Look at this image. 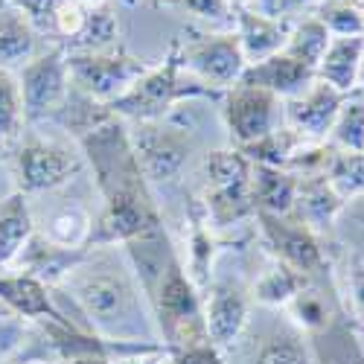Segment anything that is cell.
I'll return each mask as SVG.
<instances>
[{
	"instance_id": "cell-20",
	"label": "cell",
	"mask_w": 364,
	"mask_h": 364,
	"mask_svg": "<svg viewBox=\"0 0 364 364\" xmlns=\"http://www.w3.org/2000/svg\"><path fill=\"white\" fill-rule=\"evenodd\" d=\"M251 207L254 213L289 216L297 198V175L280 166H257L251 164Z\"/></svg>"
},
{
	"instance_id": "cell-2",
	"label": "cell",
	"mask_w": 364,
	"mask_h": 364,
	"mask_svg": "<svg viewBox=\"0 0 364 364\" xmlns=\"http://www.w3.org/2000/svg\"><path fill=\"white\" fill-rule=\"evenodd\" d=\"M55 291L70 297L79 312V326L97 332L100 338L126 344H161L151 306L119 245L87 248L85 259Z\"/></svg>"
},
{
	"instance_id": "cell-24",
	"label": "cell",
	"mask_w": 364,
	"mask_h": 364,
	"mask_svg": "<svg viewBox=\"0 0 364 364\" xmlns=\"http://www.w3.org/2000/svg\"><path fill=\"white\" fill-rule=\"evenodd\" d=\"M36 53H38V29L15 9L0 12V68L18 73Z\"/></svg>"
},
{
	"instance_id": "cell-33",
	"label": "cell",
	"mask_w": 364,
	"mask_h": 364,
	"mask_svg": "<svg viewBox=\"0 0 364 364\" xmlns=\"http://www.w3.org/2000/svg\"><path fill=\"white\" fill-rule=\"evenodd\" d=\"M309 15H315L329 29L332 38L364 36V12L355 9L350 0H321Z\"/></svg>"
},
{
	"instance_id": "cell-47",
	"label": "cell",
	"mask_w": 364,
	"mask_h": 364,
	"mask_svg": "<svg viewBox=\"0 0 364 364\" xmlns=\"http://www.w3.org/2000/svg\"><path fill=\"white\" fill-rule=\"evenodd\" d=\"M4 312H9V309H6V306H4V303H0V315H4Z\"/></svg>"
},
{
	"instance_id": "cell-12",
	"label": "cell",
	"mask_w": 364,
	"mask_h": 364,
	"mask_svg": "<svg viewBox=\"0 0 364 364\" xmlns=\"http://www.w3.org/2000/svg\"><path fill=\"white\" fill-rule=\"evenodd\" d=\"M222 126L228 132V140L233 149H242L248 143L262 140L265 134L277 132L283 123V100L268 94L262 87L236 82L228 87L219 100Z\"/></svg>"
},
{
	"instance_id": "cell-34",
	"label": "cell",
	"mask_w": 364,
	"mask_h": 364,
	"mask_svg": "<svg viewBox=\"0 0 364 364\" xmlns=\"http://www.w3.org/2000/svg\"><path fill=\"white\" fill-rule=\"evenodd\" d=\"M341 306L347 312V318H353L355 326H364V259L361 257H350L344 277L336 283Z\"/></svg>"
},
{
	"instance_id": "cell-35",
	"label": "cell",
	"mask_w": 364,
	"mask_h": 364,
	"mask_svg": "<svg viewBox=\"0 0 364 364\" xmlns=\"http://www.w3.org/2000/svg\"><path fill=\"white\" fill-rule=\"evenodd\" d=\"M87 21V9L79 4V0H62L53 15V26H50V36L55 38V44L68 47L70 41H76V36L82 33V26Z\"/></svg>"
},
{
	"instance_id": "cell-32",
	"label": "cell",
	"mask_w": 364,
	"mask_h": 364,
	"mask_svg": "<svg viewBox=\"0 0 364 364\" xmlns=\"http://www.w3.org/2000/svg\"><path fill=\"white\" fill-rule=\"evenodd\" d=\"M326 178L332 190L344 201H355L364 196V151H332L326 166Z\"/></svg>"
},
{
	"instance_id": "cell-28",
	"label": "cell",
	"mask_w": 364,
	"mask_h": 364,
	"mask_svg": "<svg viewBox=\"0 0 364 364\" xmlns=\"http://www.w3.org/2000/svg\"><path fill=\"white\" fill-rule=\"evenodd\" d=\"M26 132L23 97L15 70L0 68V149H15Z\"/></svg>"
},
{
	"instance_id": "cell-5",
	"label": "cell",
	"mask_w": 364,
	"mask_h": 364,
	"mask_svg": "<svg viewBox=\"0 0 364 364\" xmlns=\"http://www.w3.org/2000/svg\"><path fill=\"white\" fill-rule=\"evenodd\" d=\"M137 164L149 187H166L184 175L196 151V132L178 117V111L155 123H134L129 129Z\"/></svg>"
},
{
	"instance_id": "cell-25",
	"label": "cell",
	"mask_w": 364,
	"mask_h": 364,
	"mask_svg": "<svg viewBox=\"0 0 364 364\" xmlns=\"http://www.w3.org/2000/svg\"><path fill=\"white\" fill-rule=\"evenodd\" d=\"M36 228L62 248H87L94 233V216L82 204H62L44 219V225Z\"/></svg>"
},
{
	"instance_id": "cell-15",
	"label": "cell",
	"mask_w": 364,
	"mask_h": 364,
	"mask_svg": "<svg viewBox=\"0 0 364 364\" xmlns=\"http://www.w3.org/2000/svg\"><path fill=\"white\" fill-rule=\"evenodd\" d=\"M0 303L12 315L33 321V323H41V321L73 323L55 303V289H50L38 277L23 274V271H15V268L0 271Z\"/></svg>"
},
{
	"instance_id": "cell-11",
	"label": "cell",
	"mask_w": 364,
	"mask_h": 364,
	"mask_svg": "<svg viewBox=\"0 0 364 364\" xmlns=\"http://www.w3.org/2000/svg\"><path fill=\"white\" fill-rule=\"evenodd\" d=\"M18 85L23 97L26 126L58 117L73 90L70 70H68V50L62 44H53L50 50L36 53L18 70Z\"/></svg>"
},
{
	"instance_id": "cell-3",
	"label": "cell",
	"mask_w": 364,
	"mask_h": 364,
	"mask_svg": "<svg viewBox=\"0 0 364 364\" xmlns=\"http://www.w3.org/2000/svg\"><path fill=\"white\" fill-rule=\"evenodd\" d=\"M190 100H222L213 87L193 79L178 58V41L166 50L161 65H149L146 73L108 108L126 123H155L166 119L178 111V105H187Z\"/></svg>"
},
{
	"instance_id": "cell-36",
	"label": "cell",
	"mask_w": 364,
	"mask_h": 364,
	"mask_svg": "<svg viewBox=\"0 0 364 364\" xmlns=\"http://www.w3.org/2000/svg\"><path fill=\"white\" fill-rule=\"evenodd\" d=\"M175 4L190 12L196 21L213 26V29H230L233 26V4L230 0H175Z\"/></svg>"
},
{
	"instance_id": "cell-29",
	"label": "cell",
	"mask_w": 364,
	"mask_h": 364,
	"mask_svg": "<svg viewBox=\"0 0 364 364\" xmlns=\"http://www.w3.org/2000/svg\"><path fill=\"white\" fill-rule=\"evenodd\" d=\"M111 47H119V21L111 6H102V9H87V21L82 26V33L65 50L68 53H100Z\"/></svg>"
},
{
	"instance_id": "cell-13",
	"label": "cell",
	"mask_w": 364,
	"mask_h": 364,
	"mask_svg": "<svg viewBox=\"0 0 364 364\" xmlns=\"http://www.w3.org/2000/svg\"><path fill=\"white\" fill-rule=\"evenodd\" d=\"M201 294H204L207 338L222 353H230L254 315L251 291L236 283H228V280H210Z\"/></svg>"
},
{
	"instance_id": "cell-30",
	"label": "cell",
	"mask_w": 364,
	"mask_h": 364,
	"mask_svg": "<svg viewBox=\"0 0 364 364\" xmlns=\"http://www.w3.org/2000/svg\"><path fill=\"white\" fill-rule=\"evenodd\" d=\"M326 143L338 151H364V97L347 94Z\"/></svg>"
},
{
	"instance_id": "cell-39",
	"label": "cell",
	"mask_w": 364,
	"mask_h": 364,
	"mask_svg": "<svg viewBox=\"0 0 364 364\" xmlns=\"http://www.w3.org/2000/svg\"><path fill=\"white\" fill-rule=\"evenodd\" d=\"M111 364H169V350L164 344H146L126 355L111 358Z\"/></svg>"
},
{
	"instance_id": "cell-23",
	"label": "cell",
	"mask_w": 364,
	"mask_h": 364,
	"mask_svg": "<svg viewBox=\"0 0 364 364\" xmlns=\"http://www.w3.org/2000/svg\"><path fill=\"white\" fill-rule=\"evenodd\" d=\"M309 283V277H303L300 271L277 262V259H271L268 268H262L257 280L251 283V300H254V306L259 309H286L291 297Z\"/></svg>"
},
{
	"instance_id": "cell-4",
	"label": "cell",
	"mask_w": 364,
	"mask_h": 364,
	"mask_svg": "<svg viewBox=\"0 0 364 364\" xmlns=\"http://www.w3.org/2000/svg\"><path fill=\"white\" fill-rule=\"evenodd\" d=\"M201 198L198 207L216 236L254 222L251 207V161L239 149L225 146L207 151L201 161Z\"/></svg>"
},
{
	"instance_id": "cell-27",
	"label": "cell",
	"mask_w": 364,
	"mask_h": 364,
	"mask_svg": "<svg viewBox=\"0 0 364 364\" xmlns=\"http://www.w3.org/2000/svg\"><path fill=\"white\" fill-rule=\"evenodd\" d=\"M332 36L329 29L315 18V15H303V18H294L291 26H289V38H286V47L280 53H286L294 62L306 65V68H318V62L323 58L326 47H329Z\"/></svg>"
},
{
	"instance_id": "cell-42",
	"label": "cell",
	"mask_w": 364,
	"mask_h": 364,
	"mask_svg": "<svg viewBox=\"0 0 364 364\" xmlns=\"http://www.w3.org/2000/svg\"><path fill=\"white\" fill-rule=\"evenodd\" d=\"M251 9H259V12H265V15H274L277 0H254V6H251Z\"/></svg>"
},
{
	"instance_id": "cell-45",
	"label": "cell",
	"mask_w": 364,
	"mask_h": 364,
	"mask_svg": "<svg viewBox=\"0 0 364 364\" xmlns=\"http://www.w3.org/2000/svg\"><path fill=\"white\" fill-rule=\"evenodd\" d=\"M233 9H245V6H254V0H230Z\"/></svg>"
},
{
	"instance_id": "cell-22",
	"label": "cell",
	"mask_w": 364,
	"mask_h": 364,
	"mask_svg": "<svg viewBox=\"0 0 364 364\" xmlns=\"http://www.w3.org/2000/svg\"><path fill=\"white\" fill-rule=\"evenodd\" d=\"M361 55H364V36L332 38L323 58L315 68V79L332 85L336 90H341V94H355Z\"/></svg>"
},
{
	"instance_id": "cell-18",
	"label": "cell",
	"mask_w": 364,
	"mask_h": 364,
	"mask_svg": "<svg viewBox=\"0 0 364 364\" xmlns=\"http://www.w3.org/2000/svg\"><path fill=\"white\" fill-rule=\"evenodd\" d=\"M344 204L347 201L332 190L326 175H300L297 178V198H294L291 213L306 228H312L318 236L326 239L336 230Z\"/></svg>"
},
{
	"instance_id": "cell-48",
	"label": "cell",
	"mask_w": 364,
	"mask_h": 364,
	"mask_svg": "<svg viewBox=\"0 0 364 364\" xmlns=\"http://www.w3.org/2000/svg\"><path fill=\"white\" fill-rule=\"evenodd\" d=\"M158 4H175V0H158Z\"/></svg>"
},
{
	"instance_id": "cell-46",
	"label": "cell",
	"mask_w": 364,
	"mask_h": 364,
	"mask_svg": "<svg viewBox=\"0 0 364 364\" xmlns=\"http://www.w3.org/2000/svg\"><path fill=\"white\" fill-rule=\"evenodd\" d=\"M350 4H353L355 9H361V12H364V0H350Z\"/></svg>"
},
{
	"instance_id": "cell-10",
	"label": "cell",
	"mask_w": 364,
	"mask_h": 364,
	"mask_svg": "<svg viewBox=\"0 0 364 364\" xmlns=\"http://www.w3.org/2000/svg\"><path fill=\"white\" fill-rule=\"evenodd\" d=\"M146 62L129 53L123 44L100 53H68V70L73 90L87 100L111 105L146 73Z\"/></svg>"
},
{
	"instance_id": "cell-7",
	"label": "cell",
	"mask_w": 364,
	"mask_h": 364,
	"mask_svg": "<svg viewBox=\"0 0 364 364\" xmlns=\"http://www.w3.org/2000/svg\"><path fill=\"white\" fill-rule=\"evenodd\" d=\"M254 225H257L259 242L265 245L271 259L300 271V274L309 277V280H329L332 277L326 239L318 236L312 228H306L294 213H289V216L254 213Z\"/></svg>"
},
{
	"instance_id": "cell-17",
	"label": "cell",
	"mask_w": 364,
	"mask_h": 364,
	"mask_svg": "<svg viewBox=\"0 0 364 364\" xmlns=\"http://www.w3.org/2000/svg\"><path fill=\"white\" fill-rule=\"evenodd\" d=\"M85 254H87V248H62V245H55V242H50L36 228V233L29 236V242L23 245V251H21V257L15 259L12 268L38 277L50 289H58L62 280L85 259Z\"/></svg>"
},
{
	"instance_id": "cell-26",
	"label": "cell",
	"mask_w": 364,
	"mask_h": 364,
	"mask_svg": "<svg viewBox=\"0 0 364 364\" xmlns=\"http://www.w3.org/2000/svg\"><path fill=\"white\" fill-rule=\"evenodd\" d=\"M318 364H364V350L355 336V323L341 315L332 326L309 338Z\"/></svg>"
},
{
	"instance_id": "cell-6",
	"label": "cell",
	"mask_w": 364,
	"mask_h": 364,
	"mask_svg": "<svg viewBox=\"0 0 364 364\" xmlns=\"http://www.w3.org/2000/svg\"><path fill=\"white\" fill-rule=\"evenodd\" d=\"M85 169V158L76 143H62L41 134H23L12 151L15 190L29 196L53 193Z\"/></svg>"
},
{
	"instance_id": "cell-41",
	"label": "cell",
	"mask_w": 364,
	"mask_h": 364,
	"mask_svg": "<svg viewBox=\"0 0 364 364\" xmlns=\"http://www.w3.org/2000/svg\"><path fill=\"white\" fill-rule=\"evenodd\" d=\"M65 364H111V355H79V358H70Z\"/></svg>"
},
{
	"instance_id": "cell-19",
	"label": "cell",
	"mask_w": 364,
	"mask_h": 364,
	"mask_svg": "<svg viewBox=\"0 0 364 364\" xmlns=\"http://www.w3.org/2000/svg\"><path fill=\"white\" fill-rule=\"evenodd\" d=\"M312 79H315L312 68L294 62V58H289L286 53H277V55L262 58V62L248 65L239 82L262 87V90H268V94H274L280 100H289V97L300 94Z\"/></svg>"
},
{
	"instance_id": "cell-40",
	"label": "cell",
	"mask_w": 364,
	"mask_h": 364,
	"mask_svg": "<svg viewBox=\"0 0 364 364\" xmlns=\"http://www.w3.org/2000/svg\"><path fill=\"white\" fill-rule=\"evenodd\" d=\"M318 4H321V0H277L274 15H277V18H286V21H294V18L309 15Z\"/></svg>"
},
{
	"instance_id": "cell-49",
	"label": "cell",
	"mask_w": 364,
	"mask_h": 364,
	"mask_svg": "<svg viewBox=\"0 0 364 364\" xmlns=\"http://www.w3.org/2000/svg\"><path fill=\"white\" fill-rule=\"evenodd\" d=\"M47 364H65V361H47Z\"/></svg>"
},
{
	"instance_id": "cell-38",
	"label": "cell",
	"mask_w": 364,
	"mask_h": 364,
	"mask_svg": "<svg viewBox=\"0 0 364 364\" xmlns=\"http://www.w3.org/2000/svg\"><path fill=\"white\" fill-rule=\"evenodd\" d=\"M336 228L347 230V242H353V245H361V248H364V196L344 204Z\"/></svg>"
},
{
	"instance_id": "cell-16",
	"label": "cell",
	"mask_w": 364,
	"mask_h": 364,
	"mask_svg": "<svg viewBox=\"0 0 364 364\" xmlns=\"http://www.w3.org/2000/svg\"><path fill=\"white\" fill-rule=\"evenodd\" d=\"M289 26H291V21L277 18V15H265L251 6L233 9V33L239 38L242 55H245L248 65L262 62L268 55H277L286 47Z\"/></svg>"
},
{
	"instance_id": "cell-14",
	"label": "cell",
	"mask_w": 364,
	"mask_h": 364,
	"mask_svg": "<svg viewBox=\"0 0 364 364\" xmlns=\"http://www.w3.org/2000/svg\"><path fill=\"white\" fill-rule=\"evenodd\" d=\"M344 100L347 94L321 79H312L300 94L283 100V123L303 140H326Z\"/></svg>"
},
{
	"instance_id": "cell-8",
	"label": "cell",
	"mask_w": 364,
	"mask_h": 364,
	"mask_svg": "<svg viewBox=\"0 0 364 364\" xmlns=\"http://www.w3.org/2000/svg\"><path fill=\"white\" fill-rule=\"evenodd\" d=\"M262 315L259 321L251 315L242 338L230 350L242 364H318L309 336H303L280 309H262Z\"/></svg>"
},
{
	"instance_id": "cell-31",
	"label": "cell",
	"mask_w": 364,
	"mask_h": 364,
	"mask_svg": "<svg viewBox=\"0 0 364 364\" xmlns=\"http://www.w3.org/2000/svg\"><path fill=\"white\" fill-rule=\"evenodd\" d=\"M300 143H303L300 134H294L291 129L280 126L277 132L265 134V137L257 140V143L242 146L239 151H242V155H245L251 164H257V166H280V169H286L289 161H291V155H294V149H297Z\"/></svg>"
},
{
	"instance_id": "cell-44",
	"label": "cell",
	"mask_w": 364,
	"mask_h": 364,
	"mask_svg": "<svg viewBox=\"0 0 364 364\" xmlns=\"http://www.w3.org/2000/svg\"><path fill=\"white\" fill-rule=\"evenodd\" d=\"M355 94L364 97V55H361V65H358V85H355Z\"/></svg>"
},
{
	"instance_id": "cell-21",
	"label": "cell",
	"mask_w": 364,
	"mask_h": 364,
	"mask_svg": "<svg viewBox=\"0 0 364 364\" xmlns=\"http://www.w3.org/2000/svg\"><path fill=\"white\" fill-rule=\"evenodd\" d=\"M36 233V216L26 196L12 190L0 201V271L15 265L29 236Z\"/></svg>"
},
{
	"instance_id": "cell-1",
	"label": "cell",
	"mask_w": 364,
	"mask_h": 364,
	"mask_svg": "<svg viewBox=\"0 0 364 364\" xmlns=\"http://www.w3.org/2000/svg\"><path fill=\"white\" fill-rule=\"evenodd\" d=\"M73 143L82 151L85 166L94 172V184L102 196V213L94 222L87 248L126 245L164 228V213L137 164L126 119L108 108L94 126L73 134Z\"/></svg>"
},
{
	"instance_id": "cell-9",
	"label": "cell",
	"mask_w": 364,
	"mask_h": 364,
	"mask_svg": "<svg viewBox=\"0 0 364 364\" xmlns=\"http://www.w3.org/2000/svg\"><path fill=\"white\" fill-rule=\"evenodd\" d=\"M178 58L193 79L213 87L216 94L233 87L248 68L233 26L204 29V33H193L190 38H178Z\"/></svg>"
},
{
	"instance_id": "cell-43",
	"label": "cell",
	"mask_w": 364,
	"mask_h": 364,
	"mask_svg": "<svg viewBox=\"0 0 364 364\" xmlns=\"http://www.w3.org/2000/svg\"><path fill=\"white\" fill-rule=\"evenodd\" d=\"M85 9H102V6H111V0H79Z\"/></svg>"
},
{
	"instance_id": "cell-37",
	"label": "cell",
	"mask_w": 364,
	"mask_h": 364,
	"mask_svg": "<svg viewBox=\"0 0 364 364\" xmlns=\"http://www.w3.org/2000/svg\"><path fill=\"white\" fill-rule=\"evenodd\" d=\"M169 364H228V355L210 341H201V344H193L184 350H172Z\"/></svg>"
}]
</instances>
